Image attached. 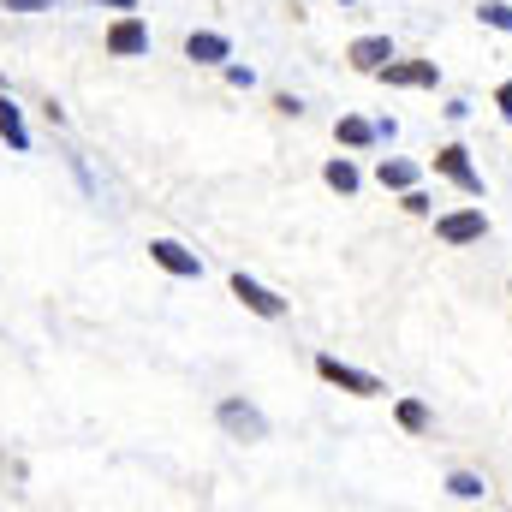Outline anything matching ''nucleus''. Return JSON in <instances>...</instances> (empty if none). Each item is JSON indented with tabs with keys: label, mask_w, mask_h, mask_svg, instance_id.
Returning a JSON list of instances; mask_svg holds the SVG:
<instances>
[{
	"label": "nucleus",
	"mask_w": 512,
	"mask_h": 512,
	"mask_svg": "<svg viewBox=\"0 0 512 512\" xmlns=\"http://www.w3.org/2000/svg\"><path fill=\"white\" fill-rule=\"evenodd\" d=\"M322 179H328L334 191H358V167H352V161H328V167H322Z\"/></svg>",
	"instance_id": "obj_12"
},
{
	"label": "nucleus",
	"mask_w": 512,
	"mask_h": 512,
	"mask_svg": "<svg viewBox=\"0 0 512 512\" xmlns=\"http://www.w3.org/2000/svg\"><path fill=\"white\" fill-rule=\"evenodd\" d=\"M340 137H346V143H370L376 126H370V120H340Z\"/></svg>",
	"instance_id": "obj_17"
},
{
	"label": "nucleus",
	"mask_w": 512,
	"mask_h": 512,
	"mask_svg": "<svg viewBox=\"0 0 512 512\" xmlns=\"http://www.w3.org/2000/svg\"><path fill=\"white\" fill-rule=\"evenodd\" d=\"M0 137H6L12 149H30V131L18 120V102H12V96H0Z\"/></svg>",
	"instance_id": "obj_10"
},
{
	"label": "nucleus",
	"mask_w": 512,
	"mask_h": 512,
	"mask_svg": "<svg viewBox=\"0 0 512 512\" xmlns=\"http://www.w3.org/2000/svg\"><path fill=\"white\" fill-rule=\"evenodd\" d=\"M435 167H441V173H447V179H453V185H459L465 197H483V173L471 167V149H459V143H447V149L435 155Z\"/></svg>",
	"instance_id": "obj_1"
},
{
	"label": "nucleus",
	"mask_w": 512,
	"mask_h": 512,
	"mask_svg": "<svg viewBox=\"0 0 512 512\" xmlns=\"http://www.w3.org/2000/svg\"><path fill=\"white\" fill-rule=\"evenodd\" d=\"M477 18H483V24H495V30H512V6H501V0H489Z\"/></svg>",
	"instance_id": "obj_16"
},
{
	"label": "nucleus",
	"mask_w": 512,
	"mask_h": 512,
	"mask_svg": "<svg viewBox=\"0 0 512 512\" xmlns=\"http://www.w3.org/2000/svg\"><path fill=\"white\" fill-rule=\"evenodd\" d=\"M233 298H245V310H256V316H286V298H274L268 286H256L251 274H233Z\"/></svg>",
	"instance_id": "obj_5"
},
{
	"label": "nucleus",
	"mask_w": 512,
	"mask_h": 512,
	"mask_svg": "<svg viewBox=\"0 0 512 512\" xmlns=\"http://www.w3.org/2000/svg\"><path fill=\"white\" fill-rule=\"evenodd\" d=\"M96 6H120V12H131V6H137V0H96Z\"/></svg>",
	"instance_id": "obj_20"
},
{
	"label": "nucleus",
	"mask_w": 512,
	"mask_h": 512,
	"mask_svg": "<svg viewBox=\"0 0 512 512\" xmlns=\"http://www.w3.org/2000/svg\"><path fill=\"white\" fill-rule=\"evenodd\" d=\"M221 429H233V435H245V441H262L268 435V417L256 411V405H245V399H221Z\"/></svg>",
	"instance_id": "obj_2"
},
{
	"label": "nucleus",
	"mask_w": 512,
	"mask_h": 512,
	"mask_svg": "<svg viewBox=\"0 0 512 512\" xmlns=\"http://www.w3.org/2000/svg\"><path fill=\"white\" fill-rule=\"evenodd\" d=\"M495 108H501V114L512 120V84H501V90H495Z\"/></svg>",
	"instance_id": "obj_19"
},
{
	"label": "nucleus",
	"mask_w": 512,
	"mask_h": 512,
	"mask_svg": "<svg viewBox=\"0 0 512 512\" xmlns=\"http://www.w3.org/2000/svg\"><path fill=\"white\" fill-rule=\"evenodd\" d=\"M387 60H393L387 36H358V42H352V66H358V72H382Z\"/></svg>",
	"instance_id": "obj_8"
},
{
	"label": "nucleus",
	"mask_w": 512,
	"mask_h": 512,
	"mask_svg": "<svg viewBox=\"0 0 512 512\" xmlns=\"http://www.w3.org/2000/svg\"><path fill=\"white\" fill-rule=\"evenodd\" d=\"M447 489H453L459 501H483V477H471V471H459V477H447Z\"/></svg>",
	"instance_id": "obj_14"
},
{
	"label": "nucleus",
	"mask_w": 512,
	"mask_h": 512,
	"mask_svg": "<svg viewBox=\"0 0 512 512\" xmlns=\"http://www.w3.org/2000/svg\"><path fill=\"white\" fill-rule=\"evenodd\" d=\"M316 376L322 382H334V387H346V393H382V382L376 376H364V370H352V364H340V358H316Z\"/></svg>",
	"instance_id": "obj_3"
},
{
	"label": "nucleus",
	"mask_w": 512,
	"mask_h": 512,
	"mask_svg": "<svg viewBox=\"0 0 512 512\" xmlns=\"http://www.w3.org/2000/svg\"><path fill=\"white\" fill-rule=\"evenodd\" d=\"M399 429H429V405L405 399V405H399Z\"/></svg>",
	"instance_id": "obj_15"
},
{
	"label": "nucleus",
	"mask_w": 512,
	"mask_h": 512,
	"mask_svg": "<svg viewBox=\"0 0 512 512\" xmlns=\"http://www.w3.org/2000/svg\"><path fill=\"white\" fill-rule=\"evenodd\" d=\"M149 48V30L137 24V18H120L114 30H108V54H143Z\"/></svg>",
	"instance_id": "obj_9"
},
{
	"label": "nucleus",
	"mask_w": 512,
	"mask_h": 512,
	"mask_svg": "<svg viewBox=\"0 0 512 512\" xmlns=\"http://www.w3.org/2000/svg\"><path fill=\"white\" fill-rule=\"evenodd\" d=\"M149 256H155L167 274H185V280H197V274H203V262L185 251V245H173V239H155V245H149Z\"/></svg>",
	"instance_id": "obj_6"
},
{
	"label": "nucleus",
	"mask_w": 512,
	"mask_h": 512,
	"mask_svg": "<svg viewBox=\"0 0 512 512\" xmlns=\"http://www.w3.org/2000/svg\"><path fill=\"white\" fill-rule=\"evenodd\" d=\"M185 54H191V60H227V36H215V30H197V36L185 42Z\"/></svg>",
	"instance_id": "obj_11"
},
{
	"label": "nucleus",
	"mask_w": 512,
	"mask_h": 512,
	"mask_svg": "<svg viewBox=\"0 0 512 512\" xmlns=\"http://www.w3.org/2000/svg\"><path fill=\"white\" fill-rule=\"evenodd\" d=\"M411 161H382V185H393V191H411Z\"/></svg>",
	"instance_id": "obj_13"
},
{
	"label": "nucleus",
	"mask_w": 512,
	"mask_h": 512,
	"mask_svg": "<svg viewBox=\"0 0 512 512\" xmlns=\"http://www.w3.org/2000/svg\"><path fill=\"white\" fill-rule=\"evenodd\" d=\"M435 233H441L447 245H471V239H483V233H489V221H483V209H459V215H441V221H435Z\"/></svg>",
	"instance_id": "obj_4"
},
{
	"label": "nucleus",
	"mask_w": 512,
	"mask_h": 512,
	"mask_svg": "<svg viewBox=\"0 0 512 512\" xmlns=\"http://www.w3.org/2000/svg\"><path fill=\"white\" fill-rule=\"evenodd\" d=\"M42 6H54V0H6V12H42Z\"/></svg>",
	"instance_id": "obj_18"
},
{
	"label": "nucleus",
	"mask_w": 512,
	"mask_h": 512,
	"mask_svg": "<svg viewBox=\"0 0 512 512\" xmlns=\"http://www.w3.org/2000/svg\"><path fill=\"white\" fill-rule=\"evenodd\" d=\"M382 78H387V84H405V90H423V84H435L441 72H435V60H399V66L387 60Z\"/></svg>",
	"instance_id": "obj_7"
}]
</instances>
